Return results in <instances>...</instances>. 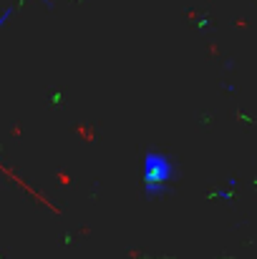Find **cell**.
Listing matches in <instances>:
<instances>
[{
	"mask_svg": "<svg viewBox=\"0 0 257 259\" xmlns=\"http://www.w3.org/2000/svg\"><path fill=\"white\" fill-rule=\"evenodd\" d=\"M144 179H146L149 194L154 191V186L159 191V186H164L171 179V164L162 154H146V159H144Z\"/></svg>",
	"mask_w": 257,
	"mask_h": 259,
	"instance_id": "cell-1",
	"label": "cell"
}]
</instances>
